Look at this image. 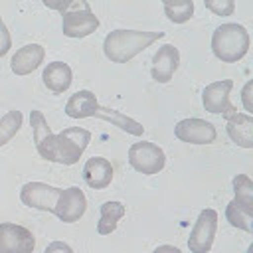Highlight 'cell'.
Wrapping results in <instances>:
<instances>
[{
	"instance_id": "d6986e66",
	"label": "cell",
	"mask_w": 253,
	"mask_h": 253,
	"mask_svg": "<svg viewBox=\"0 0 253 253\" xmlns=\"http://www.w3.org/2000/svg\"><path fill=\"white\" fill-rule=\"evenodd\" d=\"M95 117L103 119V121H107V123H111L115 126H119L121 130L128 132L132 136H142V132H144V126L138 121H134V119H130V117H126V115H123L121 111H115V109H107V107L99 105Z\"/></svg>"
},
{
	"instance_id": "ba28073f",
	"label": "cell",
	"mask_w": 253,
	"mask_h": 253,
	"mask_svg": "<svg viewBox=\"0 0 253 253\" xmlns=\"http://www.w3.org/2000/svg\"><path fill=\"white\" fill-rule=\"evenodd\" d=\"M85 210H87V198H85L83 190L77 188V186H71V188H63L59 192L53 213L63 223H75L83 217Z\"/></svg>"
},
{
	"instance_id": "484cf974",
	"label": "cell",
	"mask_w": 253,
	"mask_h": 253,
	"mask_svg": "<svg viewBox=\"0 0 253 253\" xmlns=\"http://www.w3.org/2000/svg\"><path fill=\"white\" fill-rule=\"evenodd\" d=\"M241 103L243 109L253 117V79H249L241 89Z\"/></svg>"
},
{
	"instance_id": "d4e9b609",
	"label": "cell",
	"mask_w": 253,
	"mask_h": 253,
	"mask_svg": "<svg viewBox=\"0 0 253 253\" xmlns=\"http://www.w3.org/2000/svg\"><path fill=\"white\" fill-rule=\"evenodd\" d=\"M204 4L215 16H231L235 12V2L233 0H206Z\"/></svg>"
},
{
	"instance_id": "6da1fadb",
	"label": "cell",
	"mask_w": 253,
	"mask_h": 253,
	"mask_svg": "<svg viewBox=\"0 0 253 253\" xmlns=\"http://www.w3.org/2000/svg\"><path fill=\"white\" fill-rule=\"evenodd\" d=\"M160 38H164V32L113 30L105 36L103 51L113 63H126Z\"/></svg>"
},
{
	"instance_id": "277c9868",
	"label": "cell",
	"mask_w": 253,
	"mask_h": 253,
	"mask_svg": "<svg viewBox=\"0 0 253 253\" xmlns=\"http://www.w3.org/2000/svg\"><path fill=\"white\" fill-rule=\"evenodd\" d=\"M61 18V30L67 38H85L99 28V18L85 0H71V6Z\"/></svg>"
},
{
	"instance_id": "4316f807",
	"label": "cell",
	"mask_w": 253,
	"mask_h": 253,
	"mask_svg": "<svg viewBox=\"0 0 253 253\" xmlns=\"http://www.w3.org/2000/svg\"><path fill=\"white\" fill-rule=\"evenodd\" d=\"M12 47V38H10V32L6 28V24L2 22L0 18V57H4Z\"/></svg>"
},
{
	"instance_id": "5b68a950",
	"label": "cell",
	"mask_w": 253,
	"mask_h": 253,
	"mask_svg": "<svg viewBox=\"0 0 253 253\" xmlns=\"http://www.w3.org/2000/svg\"><path fill=\"white\" fill-rule=\"evenodd\" d=\"M128 164L144 174V176H152V174H158L164 164H166V154L164 150L154 144V142H148V140H142V142H134L130 148H128Z\"/></svg>"
},
{
	"instance_id": "e0dca14e",
	"label": "cell",
	"mask_w": 253,
	"mask_h": 253,
	"mask_svg": "<svg viewBox=\"0 0 253 253\" xmlns=\"http://www.w3.org/2000/svg\"><path fill=\"white\" fill-rule=\"evenodd\" d=\"M42 79H43V85L53 91V93H63L69 89L71 85V79H73V73H71V67L63 61H51L47 63V67L43 69L42 73Z\"/></svg>"
},
{
	"instance_id": "ffe728a7",
	"label": "cell",
	"mask_w": 253,
	"mask_h": 253,
	"mask_svg": "<svg viewBox=\"0 0 253 253\" xmlns=\"http://www.w3.org/2000/svg\"><path fill=\"white\" fill-rule=\"evenodd\" d=\"M125 213H126V208L121 202H105L101 206V217H99V223H97V231L101 235L113 233Z\"/></svg>"
},
{
	"instance_id": "7c38bea8",
	"label": "cell",
	"mask_w": 253,
	"mask_h": 253,
	"mask_svg": "<svg viewBox=\"0 0 253 253\" xmlns=\"http://www.w3.org/2000/svg\"><path fill=\"white\" fill-rule=\"evenodd\" d=\"M180 65V51L172 43H164L152 57V79L156 83H168Z\"/></svg>"
},
{
	"instance_id": "603a6c76",
	"label": "cell",
	"mask_w": 253,
	"mask_h": 253,
	"mask_svg": "<svg viewBox=\"0 0 253 253\" xmlns=\"http://www.w3.org/2000/svg\"><path fill=\"white\" fill-rule=\"evenodd\" d=\"M164 12L170 22L174 24H184L192 18L194 14V2H164Z\"/></svg>"
},
{
	"instance_id": "8fae6325",
	"label": "cell",
	"mask_w": 253,
	"mask_h": 253,
	"mask_svg": "<svg viewBox=\"0 0 253 253\" xmlns=\"http://www.w3.org/2000/svg\"><path fill=\"white\" fill-rule=\"evenodd\" d=\"M178 140L188 144H211L217 136L215 126L204 119H182L174 126Z\"/></svg>"
},
{
	"instance_id": "83f0119b",
	"label": "cell",
	"mask_w": 253,
	"mask_h": 253,
	"mask_svg": "<svg viewBox=\"0 0 253 253\" xmlns=\"http://www.w3.org/2000/svg\"><path fill=\"white\" fill-rule=\"evenodd\" d=\"M43 253H73V249L65 241H51Z\"/></svg>"
},
{
	"instance_id": "3957f363",
	"label": "cell",
	"mask_w": 253,
	"mask_h": 253,
	"mask_svg": "<svg viewBox=\"0 0 253 253\" xmlns=\"http://www.w3.org/2000/svg\"><path fill=\"white\" fill-rule=\"evenodd\" d=\"M91 142V132L81 126H69L61 132L53 134L49 162H59L65 166H71L79 162L81 154L85 152L87 144Z\"/></svg>"
},
{
	"instance_id": "cb8c5ba5",
	"label": "cell",
	"mask_w": 253,
	"mask_h": 253,
	"mask_svg": "<svg viewBox=\"0 0 253 253\" xmlns=\"http://www.w3.org/2000/svg\"><path fill=\"white\" fill-rule=\"evenodd\" d=\"M225 217H227V221H229L233 227L243 229V231H247V233H253V215H249V213H245L243 210H239V208L235 206V202H229V204H227V208H225Z\"/></svg>"
},
{
	"instance_id": "7a4b0ae2",
	"label": "cell",
	"mask_w": 253,
	"mask_h": 253,
	"mask_svg": "<svg viewBox=\"0 0 253 253\" xmlns=\"http://www.w3.org/2000/svg\"><path fill=\"white\" fill-rule=\"evenodd\" d=\"M211 51L223 63H237L249 51V34L241 24H221L211 36Z\"/></svg>"
},
{
	"instance_id": "9a60e30c",
	"label": "cell",
	"mask_w": 253,
	"mask_h": 253,
	"mask_svg": "<svg viewBox=\"0 0 253 253\" xmlns=\"http://www.w3.org/2000/svg\"><path fill=\"white\" fill-rule=\"evenodd\" d=\"M225 130L229 138L241 148H253V117L247 113H235L225 119Z\"/></svg>"
},
{
	"instance_id": "f546056e",
	"label": "cell",
	"mask_w": 253,
	"mask_h": 253,
	"mask_svg": "<svg viewBox=\"0 0 253 253\" xmlns=\"http://www.w3.org/2000/svg\"><path fill=\"white\" fill-rule=\"evenodd\" d=\"M247 253H253V243L249 245V249H247Z\"/></svg>"
},
{
	"instance_id": "8992f818",
	"label": "cell",
	"mask_w": 253,
	"mask_h": 253,
	"mask_svg": "<svg viewBox=\"0 0 253 253\" xmlns=\"http://www.w3.org/2000/svg\"><path fill=\"white\" fill-rule=\"evenodd\" d=\"M215 231H217V211L211 208L202 210L194 223V229L190 231L188 249L192 253H208L213 245Z\"/></svg>"
},
{
	"instance_id": "f1b7e54d",
	"label": "cell",
	"mask_w": 253,
	"mask_h": 253,
	"mask_svg": "<svg viewBox=\"0 0 253 253\" xmlns=\"http://www.w3.org/2000/svg\"><path fill=\"white\" fill-rule=\"evenodd\" d=\"M152 253H182L178 247H174V245H158Z\"/></svg>"
},
{
	"instance_id": "30bf717a",
	"label": "cell",
	"mask_w": 253,
	"mask_h": 253,
	"mask_svg": "<svg viewBox=\"0 0 253 253\" xmlns=\"http://www.w3.org/2000/svg\"><path fill=\"white\" fill-rule=\"evenodd\" d=\"M36 239L32 231L18 223H0V253H32Z\"/></svg>"
},
{
	"instance_id": "5bb4252c",
	"label": "cell",
	"mask_w": 253,
	"mask_h": 253,
	"mask_svg": "<svg viewBox=\"0 0 253 253\" xmlns=\"http://www.w3.org/2000/svg\"><path fill=\"white\" fill-rule=\"evenodd\" d=\"M83 178L93 190H105L113 182V166L103 156H93L83 166Z\"/></svg>"
},
{
	"instance_id": "4fadbf2b",
	"label": "cell",
	"mask_w": 253,
	"mask_h": 253,
	"mask_svg": "<svg viewBox=\"0 0 253 253\" xmlns=\"http://www.w3.org/2000/svg\"><path fill=\"white\" fill-rule=\"evenodd\" d=\"M43 57H45V49L40 43H28L12 55L10 69L16 75H28V73H32L34 69H38L42 65Z\"/></svg>"
},
{
	"instance_id": "2e32d148",
	"label": "cell",
	"mask_w": 253,
	"mask_h": 253,
	"mask_svg": "<svg viewBox=\"0 0 253 253\" xmlns=\"http://www.w3.org/2000/svg\"><path fill=\"white\" fill-rule=\"evenodd\" d=\"M97 109H99L97 97H95V93L89 91V89L77 91V93L71 95L69 101L65 103V115L71 117V119H87V117H95Z\"/></svg>"
},
{
	"instance_id": "ac0fdd59",
	"label": "cell",
	"mask_w": 253,
	"mask_h": 253,
	"mask_svg": "<svg viewBox=\"0 0 253 253\" xmlns=\"http://www.w3.org/2000/svg\"><path fill=\"white\" fill-rule=\"evenodd\" d=\"M30 125H32V132H34V142H36V150L43 160H49V150H51V142H53V132L45 121V117L40 111H32L30 113Z\"/></svg>"
},
{
	"instance_id": "44dd1931",
	"label": "cell",
	"mask_w": 253,
	"mask_h": 253,
	"mask_svg": "<svg viewBox=\"0 0 253 253\" xmlns=\"http://www.w3.org/2000/svg\"><path fill=\"white\" fill-rule=\"evenodd\" d=\"M233 202L239 210L253 215V180L247 174H237L233 178Z\"/></svg>"
},
{
	"instance_id": "52a82bcc",
	"label": "cell",
	"mask_w": 253,
	"mask_h": 253,
	"mask_svg": "<svg viewBox=\"0 0 253 253\" xmlns=\"http://www.w3.org/2000/svg\"><path fill=\"white\" fill-rule=\"evenodd\" d=\"M231 87H233L231 79H221V81H213V83L206 85V89L202 93L204 109L208 113H211V115H223L225 119L233 117L237 113V109L229 101Z\"/></svg>"
},
{
	"instance_id": "9c48e42d",
	"label": "cell",
	"mask_w": 253,
	"mask_h": 253,
	"mask_svg": "<svg viewBox=\"0 0 253 253\" xmlns=\"http://www.w3.org/2000/svg\"><path fill=\"white\" fill-rule=\"evenodd\" d=\"M61 188L43 184V182H28L20 190V200L28 208H36L42 211H53Z\"/></svg>"
},
{
	"instance_id": "7402d4cb",
	"label": "cell",
	"mask_w": 253,
	"mask_h": 253,
	"mask_svg": "<svg viewBox=\"0 0 253 253\" xmlns=\"http://www.w3.org/2000/svg\"><path fill=\"white\" fill-rule=\"evenodd\" d=\"M22 121H24V117L20 111H8L0 119V146H4L6 142H10L16 136V132L22 126Z\"/></svg>"
}]
</instances>
